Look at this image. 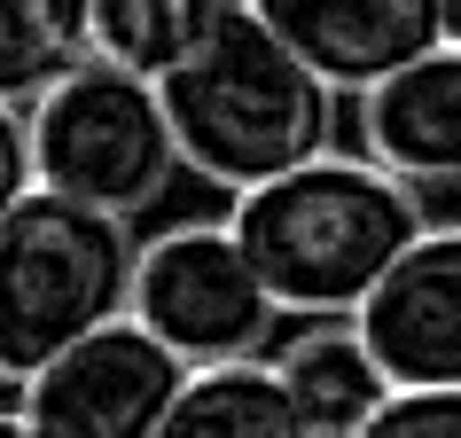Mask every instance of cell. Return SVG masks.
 <instances>
[{
    "label": "cell",
    "instance_id": "cell-7",
    "mask_svg": "<svg viewBox=\"0 0 461 438\" xmlns=\"http://www.w3.org/2000/svg\"><path fill=\"white\" fill-rule=\"evenodd\" d=\"M360 337L391 384H461V227H422L367 290Z\"/></svg>",
    "mask_w": 461,
    "mask_h": 438
},
{
    "label": "cell",
    "instance_id": "cell-10",
    "mask_svg": "<svg viewBox=\"0 0 461 438\" xmlns=\"http://www.w3.org/2000/svg\"><path fill=\"white\" fill-rule=\"evenodd\" d=\"M274 368H282V384L297 391V407L321 438H352L391 399V376L367 352L360 321H337V314H313V329H297Z\"/></svg>",
    "mask_w": 461,
    "mask_h": 438
},
{
    "label": "cell",
    "instance_id": "cell-8",
    "mask_svg": "<svg viewBox=\"0 0 461 438\" xmlns=\"http://www.w3.org/2000/svg\"><path fill=\"white\" fill-rule=\"evenodd\" d=\"M337 95H367L446 40L438 0H250Z\"/></svg>",
    "mask_w": 461,
    "mask_h": 438
},
{
    "label": "cell",
    "instance_id": "cell-17",
    "mask_svg": "<svg viewBox=\"0 0 461 438\" xmlns=\"http://www.w3.org/2000/svg\"><path fill=\"white\" fill-rule=\"evenodd\" d=\"M438 16H446V40L461 48V0H438Z\"/></svg>",
    "mask_w": 461,
    "mask_h": 438
},
{
    "label": "cell",
    "instance_id": "cell-9",
    "mask_svg": "<svg viewBox=\"0 0 461 438\" xmlns=\"http://www.w3.org/2000/svg\"><path fill=\"white\" fill-rule=\"evenodd\" d=\"M360 149L407 180H461V48L438 40L360 95Z\"/></svg>",
    "mask_w": 461,
    "mask_h": 438
},
{
    "label": "cell",
    "instance_id": "cell-14",
    "mask_svg": "<svg viewBox=\"0 0 461 438\" xmlns=\"http://www.w3.org/2000/svg\"><path fill=\"white\" fill-rule=\"evenodd\" d=\"M352 438H461V384H391Z\"/></svg>",
    "mask_w": 461,
    "mask_h": 438
},
{
    "label": "cell",
    "instance_id": "cell-4",
    "mask_svg": "<svg viewBox=\"0 0 461 438\" xmlns=\"http://www.w3.org/2000/svg\"><path fill=\"white\" fill-rule=\"evenodd\" d=\"M32 165H40L48 188L133 219L149 204H165L172 172L188 157H180V133H172L165 87L149 71L110 63V55H86L32 110Z\"/></svg>",
    "mask_w": 461,
    "mask_h": 438
},
{
    "label": "cell",
    "instance_id": "cell-13",
    "mask_svg": "<svg viewBox=\"0 0 461 438\" xmlns=\"http://www.w3.org/2000/svg\"><path fill=\"white\" fill-rule=\"evenodd\" d=\"M227 0H95V55L125 63V71L165 78L180 55L212 32Z\"/></svg>",
    "mask_w": 461,
    "mask_h": 438
},
{
    "label": "cell",
    "instance_id": "cell-12",
    "mask_svg": "<svg viewBox=\"0 0 461 438\" xmlns=\"http://www.w3.org/2000/svg\"><path fill=\"white\" fill-rule=\"evenodd\" d=\"M95 55V0H0V102L48 95Z\"/></svg>",
    "mask_w": 461,
    "mask_h": 438
},
{
    "label": "cell",
    "instance_id": "cell-5",
    "mask_svg": "<svg viewBox=\"0 0 461 438\" xmlns=\"http://www.w3.org/2000/svg\"><path fill=\"white\" fill-rule=\"evenodd\" d=\"M133 314L165 344H180L188 368H212V360H250L282 306H274L267 274L250 267L243 235L227 219V227H172L141 251Z\"/></svg>",
    "mask_w": 461,
    "mask_h": 438
},
{
    "label": "cell",
    "instance_id": "cell-6",
    "mask_svg": "<svg viewBox=\"0 0 461 438\" xmlns=\"http://www.w3.org/2000/svg\"><path fill=\"white\" fill-rule=\"evenodd\" d=\"M188 376L195 368L180 344H165L141 314H118L24 376V415L48 438H157Z\"/></svg>",
    "mask_w": 461,
    "mask_h": 438
},
{
    "label": "cell",
    "instance_id": "cell-3",
    "mask_svg": "<svg viewBox=\"0 0 461 438\" xmlns=\"http://www.w3.org/2000/svg\"><path fill=\"white\" fill-rule=\"evenodd\" d=\"M133 267L141 251L125 243L118 212L40 180L0 219V376L24 384L55 352L118 321L133 306Z\"/></svg>",
    "mask_w": 461,
    "mask_h": 438
},
{
    "label": "cell",
    "instance_id": "cell-16",
    "mask_svg": "<svg viewBox=\"0 0 461 438\" xmlns=\"http://www.w3.org/2000/svg\"><path fill=\"white\" fill-rule=\"evenodd\" d=\"M0 438H48V431H40V423H32V415H24V407H16V415L0 407Z\"/></svg>",
    "mask_w": 461,
    "mask_h": 438
},
{
    "label": "cell",
    "instance_id": "cell-2",
    "mask_svg": "<svg viewBox=\"0 0 461 438\" xmlns=\"http://www.w3.org/2000/svg\"><path fill=\"white\" fill-rule=\"evenodd\" d=\"M430 219L414 204L407 172L375 157H313L267 188H243L235 235L250 267L267 274L274 306L290 314H360L407 243Z\"/></svg>",
    "mask_w": 461,
    "mask_h": 438
},
{
    "label": "cell",
    "instance_id": "cell-11",
    "mask_svg": "<svg viewBox=\"0 0 461 438\" xmlns=\"http://www.w3.org/2000/svg\"><path fill=\"white\" fill-rule=\"evenodd\" d=\"M157 438H321V431L305 423L297 391L282 384V368L212 360L188 376V391L172 399Z\"/></svg>",
    "mask_w": 461,
    "mask_h": 438
},
{
    "label": "cell",
    "instance_id": "cell-15",
    "mask_svg": "<svg viewBox=\"0 0 461 438\" xmlns=\"http://www.w3.org/2000/svg\"><path fill=\"white\" fill-rule=\"evenodd\" d=\"M32 188H40V165H32V125L0 102V219L16 212Z\"/></svg>",
    "mask_w": 461,
    "mask_h": 438
},
{
    "label": "cell",
    "instance_id": "cell-1",
    "mask_svg": "<svg viewBox=\"0 0 461 438\" xmlns=\"http://www.w3.org/2000/svg\"><path fill=\"white\" fill-rule=\"evenodd\" d=\"M157 87H165L188 172H203L235 196L329 157V141H337V87L250 0L219 8L212 32Z\"/></svg>",
    "mask_w": 461,
    "mask_h": 438
}]
</instances>
